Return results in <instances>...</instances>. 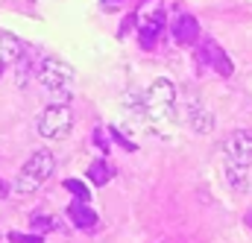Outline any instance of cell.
<instances>
[{"label":"cell","mask_w":252,"mask_h":243,"mask_svg":"<svg viewBox=\"0 0 252 243\" xmlns=\"http://www.w3.org/2000/svg\"><path fill=\"white\" fill-rule=\"evenodd\" d=\"M53 170H56L53 152H50V150H38V152L21 167L18 179H15V190H18V193H35L41 184L53 176Z\"/></svg>","instance_id":"1"},{"label":"cell","mask_w":252,"mask_h":243,"mask_svg":"<svg viewBox=\"0 0 252 243\" xmlns=\"http://www.w3.org/2000/svg\"><path fill=\"white\" fill-rule=\"evenodd\" d=\"M144 106H147V115L153 121H173L176 118V88L170 79H156L147 94H144Z\"/></svg>","instance_id":"2"},{"label":"cell","mask_w":252,"mask_h":243,"mask_svg":"<svg viewBox=\"0 0 252 243\" xmlns=\"http://www.w3.org/2000/svg\"><path fill=\"white\" fill-rule=\"evenodd\" d=\"M35 73H38V82L44 88H50L53 94L67 91V85L73 82V67L67 61L56 59V56H44V59L35 64Z\"/></svg>","instance_id":"3"},{"label":"cell","mask_w":252,"mask_h":243,"mask_svg":"<svg viewBox=\"0 0 252 243\" xmlns=\"http://www.w3.org/2000/svg\"><path fill=\"white\" fill-rule=\"evenodd\" d=\"M70 126H73V115H70V109H67L64 103L47 106V109L41 112V118H38V132H41L44 138H50V141L64 138V135L70 132Z\"/></svg>","instance_id":"4"},{"label":"cell","mask_w":252,"mask_h":243,"mask_svg":"<svg viewBox=\"0 0 252 243\" xmlns=\"http://www.w3.org/2000/svg\"><path fill=\"white\" fill-rule=\"evenodd\" d=\"M164 9L161 6H150L147 12H144V18L138 21V41H141V47L144 50H153L156 44H158V35H161V30H164Z\"/></svg>","instance_id":"5"},{"label":"cell","mask_w":252,"mask_h":243,"mask_svg":"<svg viewBox=\"0 0 252 243\" xmlns=\"http://www.w3.org/2000/svg\"><path fill=\"white\" fill-rule=\"evenodd\" d=\"M223 152H226L229 161L250 167L252 164V129H238V132H232V135L223 141Z\"/></svg>","instance_id":"6"},{"label":"cell","mask_w":252,"mask_h":243,"mask_svg":"<svg viewBox=\"0 0 252 243\" xmlns=\"http://www.w3.org/2000/svg\"><path fill=\"white\" fill-rule=\"evenodd\" d=\"M199 64H208V67H214V73H220V76H232V70H235V64L232 59L220 50V44L217 41H202V47H199Z\"/></svg>","instance_id":"7"},{"label":"cell","mask_w":252,"mask_h":243,"mask_svg":"<svg viewBox=\"0 0 252 243\" xmlns=\"http://www.w3.org/2000/svg\"><path fill=\"white\" fill-rule=\"evenodd\" d=\"M173 38H176L179 47H190V44L199 41V24H196L193 15H179V18H176V24H173Z\"/></svg>","instance_id":"8"},{"label":"cell","mask_w":252,"mask_h":243,"mask_svg":"<svg viewBox=\"0 0 252 243\" xmlns=\"http://www.w3.org/2000/svg\"><path fill=\"white\" fill-rule=\"evenodd\" d=\"M223 182L229 184L235 193H244L250 187V167L244 164H235V161H223Z\"/></svg>","instance_id":"9"},{"label":"cell","mask_w":252,"mask_h":243,"mask_svg":"<svg viewBox=\"0 0 252 243\" xmlns=\"http://www.w3.org/2000/svg\"><path fill=\"white\" fill-rule=\"evenodd\" d=\"M67 217H70V223H73L76 229H94V226H97V211L88 208L82 199H76V202L67 208Z\"/></svg>","instance_id":"10"},{"label":"cell","mask_w":252,"mask_h":243,"mask_svg":"<svg viewBox=\"0 0 252 243\" xmlns=\"http://www.w3.org/2000/svg\"><path fill=\"white\" fill-rule=\"evenodd\" d=\"M21 56H24V44H21L15 35L0 32V61L9 64V61H18Z\"/></svg>","instance_id":"11"},{"label":"cell","mask_w":252,"mask_h":243,"mask_svg":"<svg viewBox=\"0 0 252 243\" xmlns=\"http://www.w3.org/2000/svg\"><path fill=\"white\" fill-rule=\"evenodd\" d=\"M190 129H193L196 135H208V132L214 129L211 112H205V109H199V106L193 103V106H190Z\"/></svg>","instance_id":"12"},{"label":"cell","mask_w":252,"mask_h":243,"mask_svg":"<svg viewBox=\"0 0 252 243\" xmlns=\"http://www.w3.org/2000/svg\"><path fill=\"white\" fill-rule=\"evenodd\" d=\"M88 179L97 184H109V179H112V167L103 161V158H97V161H91V167H88Z\"/></svg>","instance_id":"13"},{"label":"cell","mask_w":252,"mask_h":243,"mask_svg":"<svg viewBox=\"0 0 252 243\" xmlns=\"http://www.w3.org/2000/svg\"><path fill=\"white\" fill-rule=\"evenodd\" d=\"M30 226H32V232H38V235H44V232H50V229H56V220H53V217H47V214H32V220H30Z\"/></svg>","instance_id":"14"},{"label":"cell","mask_w":252,"mask_h":243,"mask_svg":"<svg viewBox=\"0 0 252 243\" xmlns=\"http://www.w3.org/2000/svg\"><path fill=\"white\" fill-rule=\"evenodd\" d=\"M64 187H67L76 199H82V202H88V196H91V193H88V187L79 182V179H67V182H64Z\"/></svg>","instance_id":"15"},{"label":"cell","mask_w":252,"mask_h":243,"mask_svg":"<svg viewBox=\"0 0 252 243\" xmlns=\"http://www.w3.org/2000/svg\"><path fill=\"white\" fill-rule=\"evenodd\" d=\"M109 135H112V138H115V141H118L124 150H129V152H132V150H138V147H135V141H129L121 129H115V126H112V129H109Z\"/></svg>","instance_id":"16"},{"label":"cell","mask_w":252,"mask_h":243,"mask_svg":"<svg viewBox=\"0 0 252 243\" xmlns=\"http://www.w3.org/2000/svg\"><path fill=\"white\" fill-rule=\"evenodd\" d=\"M9 241H15V243H44L41 235H12Z\"/></svg>","instance_id":"17"},{"label":"cell","mask_w":252,"mask_h":243,"mask_svg":"<svg viewBox=\"0 0 252 243\" xmlns=\"http://www.w3.org/2000/svg\"><path fill=\"white\" fill-rule=\"evenodd\" d=\"M94 144H97L103 152H109V141H106V132H103V129H97V132H94Z\"/></svg>","instance_id":"18"},{"label":"cell","mask_w":252,"mask_h":243,"mask_svg":"<svg viewBox=\"0 0 252 243\" xmlns=\"http://www.w3.org/2000/svg\"><path fill=\"white\" fill-rule=\"evenodd\" d=\"M103 6H106V9H118V6H121V0H103Z\"/></svg>","instance_id":"19"},{"label":"cell","mask_w":252,"mask_h":243,"mask_svg":"<svg viewBox=\"0 0 252 243\" xmlns=\"http://www.w3.org/2000/svg\"><path fill=\"white\" fill-rule=\"evenodd\" d=\"M244 223H247V229H252V211L247 214V220H244Z\"/></svg>","instance_id":"20"},{"label":"cell","mask_w":252,"mask_h":243,"mask_svg":"<svg viewBox=\"0 0 252 243\" xmlns=\"http://www.w3.org/2000/svg\"><path fill=\"white\" fill-rule=\"evenodd\" d=\"M3 196H6V184L0 182V199H3Z\"/></svg>","instance_id":"21"},{"label":"cell","mask_w":252,"mask_h":243,"mask_svg":"<svg viewBox=\"0 0 252 243\" xmlns=\"http://www.w3.org/2000/svg\"><path fill=\"white\" fill-rule=\"evenodd\" d=\"M0 76H3V61H0Z\"/></svg>","instance_id":"22"}]
</instances>
